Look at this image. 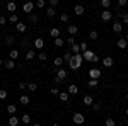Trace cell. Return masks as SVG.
Segmentation results:
<instances>
[{"mask_svg":"<svg viewBox=\"0 0 128 126\" xmlns=\"http://www.w3.org/2000/svg\"><path fill=\"white\" fill-rule=\"evenodd\" d=\"M82 61H84V58H82V53H74L72 60L68 61V67L72 68V70H79V68L82 67Z\"/></svg>","mask_w":128,"mask_h":126,"instance_id":"1","label":"cell"},{"mask_svg":"<svg viewBox=\"0 0 128 126\" xmlns=\"http://www.w3.org/2000/svg\"><path fill=\"white\" fill-rule=\"evenodd\" d=\"M72 121H74L75 125H82V123L86 121V116H84L82 113H74V114H72Z\"/></svg>","mask_w":128,"mask_h":126,"instance_id":"2","label":"cell"},{"mask_svg":"<svg viewBox=\"0 0 128 126\" xmlns=\"http://www.w3.org/2000/svg\"><path fill=\"white\" fill-rule=\"evenodd\" d=\"M111 19H113V14L109 12V9H104L101 12V20H102V22H109Z\"/></svg>","mask_w":128,"mask_h":126,"instance_id":"3","label":"cell"},{"mask_svg":"<svg viewBox=\"0 0 128 126\" xmlns=\"http://www.w3.org/2000/svg\"><path fill=\"white\" fill-rule=\"evenodd\" d=\"M32 9H34V2H31V0H28V2L22 5V12H24V14H31Z\"/></svg>","mask_w":128,"mask_h":126,"instance_id":"4","label":"cell"},{"mask_svg":"<svg viewBox=\"0 0 128 126\" xmlns=\"http://www.w3.org/2000/svg\"><path fill=\"white\" fill-rule=\"evenodd\" d=\"M55 75H56L58 78H62V80H65V78H67V75H68V72H67L65 68L58 67V68H56V72H55Z\"/></svg>","mask_w":128,"mask_h":126,"instance_id":"5","label":"cell"},{"mask_svg":"<svg viewBox=\"0 0 128 126\" xmlns=\"http://www.w3.org/2000/svg\"><path fill=\"white\" fill-rule=\"evenodd\" d=\"M101 63H102L106 68H111V67H113V63H114V60L111 58V56H104V58H101Z\"/></svg>","mask_w":128,"mask_h":126,"instance_id":"6","label":"cell"},{"mask_svg":"<svg viewBox=\"0 0 128 126\" xmlns=\"http://www.w3.org/2000/svg\"><path fill=\"white\" fill-rule=\"evenodd\" d=\"M101 75H102V72H101L99 68H90V70H89V77L90 78H99Z\"/></svg>","mask_w":128,"mask_h":126,"instance_id":"7","label":"cell"},{"mask_svg":"<svg viewBox=\"0 0 128 126\" xmlns=\"http://www.w3.org/2000/svg\"><path fill=\"white\" fill-rule=\"evenodd\" d=\"M116 46H118L120 49H126L128 48V41L125 38H120L118 41H116Z\"/></svg>","mask_w":128,"mask_h":126,"instance_id":"8","label":"cell"},{"mask_svg":"<svg viewBox=\"0 0 128 126\" xmlns=\"http://www.w3.org/2000/svg\"><path fill=\"white\" fill-rule=\"evenodd\" d=\"M92 56H94V51H90V49H86L82 53V58L86 60V61H92Z\"/></svg>","mask_w":128,"mask_h":126,"instance_id":"9","label":"cell"},{"mask_svg":"<svg viewBox=\"0 0 128 126\" xmlns=\"http://www.w3.org/2000/svg\"><path fill=\"white\" fill-rule=\"evenodd\" d=\"M67 32H68V36H75V34L79 32V27H77L75 24H70L68 27H67Z\"/></svg>","mask_w":128,"mask_h":126,"instance_id":"10","label":"cell"},{"mask_svg":"<svg viewBox=\"0 0 128 126\" xmlns=\"http://www.w3.org/2000/svg\"><path fill=\"white\" fill-rule=\"evenodd\" d=\"M4 67L7 68V70H14V68H16V60H5V61H4Z\"/></svg>","mask_w":128,"mask_h":126,"instance_id":"11","label":"cell"},{"mask_svg":"<svg viewBox=\"0 0 128 126\" xmlns=\"http://www.w3.org/2000/svg\"><path fill=\"white\" fill-rule=\"evenodd\" d=\"M113 32H118V34L123 32V24H121L120 20H116V22L113 24Z\"/></svg>","mask_w":128,"mask_h":126,"instance_id":"12","label":"cell"},{"mask_svg":"<svg viewBox=\"0 0 128 126\" xmlns=\"http://www.w3.org/2000/svg\"><path fill=\"white\" fill-rule=\"evenodd\" d=\"M67 92H68L70 96H77V94H79V87H77L75 84H70V85H68V90H67Z\"/></svg>","mask_w":128,"mask_h":126,"instance_id":"13","label":"cell"},{"mask_svg":"<svg viewBox=\"0 0 128 126\" xmlns=\"http://www.w3.org/2000/svg\"><path fill=\"white\" fill-rule=\"evenodd\" d=\"M74 12H75V15H84V12H86V7H84V5H75V7H74Z\"/></svg>","mask_w":128,"mask_h":126,"instance_id":"14","label":"cell"},{"mask_svg":"<svg viewBox=\"0 0 128 126\" xmlns=\"http://www.w3.org/2000/svg\"><path fill=\"white\" fill-rule=\"evenodd\" d=\"M16 31H17V32H26V31H28V26H26V24H24V22H17V24H16Z\"/></svg>","mask_w":128,"mask_h":126,"instance_id":"15","label":"cell"},{"mask_svg":"<svg viewBox=\"0 0 128 126\" xmlns=\"http://www.w3.org/2000/svg\"><path fill=\"white\" fill-rule=\"evenodd\" d=\"M5 9H7L10 14H12V12H16V10H17V3H16V2H7Z\"/></svg>","mask_w":128,"mask_h":126,"instance_id":"16","label":"cell"},{"mask_svg":"<svg viewBox=\"0 0 128 126\" xmlns=\"http://www.w3.org/2000/svg\"><path fill=\"white\" fill-rule=\"evenodd\" d=\"M43 46H44V39L43 38H36L34 39V48L36 49H41Z\"/></svg>","mask_w":128,"mask_h":126,"instance_id":"17","label":"cell"},{"mask_svg":"<svg viewBox=\"0 0 128 126\" xmlns=\"http://www.w3.org/2000/svg\"><path fill=\"white\" fill-rule=\"evenodd\" d=\"M7 20H9L10 24H17V22H19V17H17V14H16V12H12L9 17H7Z\"/></svg>","mask_w":128,"mask_h":126,"instance_id":"18","label":"cell"},{"mask_svg":"<svg viewBox=\"0 0 128 126\" xmlns=\"http://www.w3.org/2000/svg\"><path fill=\"white\" fill-rule=\"evenodd\" d=\"M60 34H62V31H60L58 27H51V29H50V36H51V38H58Z\"/></svg>","mask_w":128,"mask_h":126,"instance_id":"19","label":"cell"},{"mask_svg":"<svg viewBox=\"0 0 128 126\" xmlns=\"http://www.w3.org/2000/svg\"><path fill=\"white\" fill-rule=\"evenodd\" d=\"M53 44H55V46H56V48H62V46H63V44H65V41H63V39L60 38H53Z\"/></svg>","mask_w":128,"mask_h":126,"instance_id":"20","label":"cell"},{"mask_svg":"<svg viewBox=\"0 0 128 126\" xmlns=\"http://www.w3.org/2000/svg\"><path fill=\"white\" fill-rule=\"evenodd\" d=\"M98 80H99V78H90V80L87 82V85H89L90 89H96V87H99V82H98Z\"/></svg>","mask_w":128,"mask_h":126,"instance_id":"21","label":"cell"},{"mask_svg":"<svg viewBox=\"0 0 128 126\" xmlns=\"http://www.w3.org/2000/svg\"><path fill=\"white\" fill-rule=\"evenodd\" d=\"M29 102H31V99L28 96H20V99H19V104H20V106H28Z\"/></svg>","mask_w":128,"mask_h":126,"instance_id":"22","label":"cell"},{"mask_svg":"<svg viewBox=\"0 0 128 126\" xmlns=\"http://www.w3.org/2000/svg\"><path fill=\"white\" fill-rule=\"evenodd\" d=\"M28 15H29L31 24H38V20H40V15H38V14H32V12H31V14H28Z\"/></svg>","mask_w":128,"mask_h":126,"instance_id":"23","label":"cell"},{"mask_svg":"<svg viewBox=\"0 0 128 126\" xmlns=\"http://www.w3.org/2000/svg\"><path fill=\"white\" fill-rule=\"evenodd\" d=\"M9 58H12V60H17V58H19V51L12 48V49L9 51Z\"/></svg>","mask_w":128,"mask_h":126,"instance_id":"24","label":"cell"},{"mask_svg":"<svg viewBox=\"0 0 128 126\" xmlns=\"http://www.w3.org/2000/svg\"><path fill=\"white\" fill-rule=\"evenodd\" d=\"M68 92H60L58 94V97H60V101H62V102H68Z\"/></svg>","mask_w":128,"mask_h":126,"instance_id":"25","label":"cell"},{"mask_svg":"<svg viewBox=\"0 0 128 126\" xmlns=\"http://www.w3.org/2000/svg\"><path fill=\"white\" fill-rule=\"evenodd\" d=\"M82 102H84L86 106H90V104L94 102V99H92L90 96H84V97H82Z\"/></svg>","mask_w":128,"mask_h":126,"instance_id":"26","label":"cell"},{"mask_svg":"<svg viewBox=\"0 0 128 126\" xmlns=\"http://www.w3.org/2000/svg\"><path fill=\"white\" fill-rule=\"evenodd\" d=\"M34 58H36L34 49H28V51H26V60H34Z\"/></svg>","mask_w":128,"mask_h":126,"instance_id":"27","label":"cell"},{"mask_svg":"<svg viewBox=\"0 0 128 126\" xmlns=\"http://www.w3.org/2000/svg\"><path fill=\"white\" fill-rule=\"evenodd\" d=\"M14 43H16V39H14V36H10V34H7V36H5V44H7V46H12Z\"/></svg>","mask_w":128,"mask_h":126,"instance_id":"28","label":"cell"},{"mask_svg":"<svg viewBox=\"0 0 128 126\" xmlns=\"http://www.w3.org/2000/svg\"><path fill=\"white\" fill-rule=\"evenodd\" d=\"M7 113H9V114H16V113H17V106H16V104H9V106H7Z\"/></svg>","mask_w":128,"mask_h":126,"instance_id":"29","label":"cell"},{"mask_svg":"<svg viewBox=\"0 0 128 126\" xmlns=\"http://www.w3.org/2000/svg\"><path fill=\"white\" fill-rule=\"evenodd\" d=\"M70 51H72V53H82V51H80V44L74 43V44L70 46Z\"/></svg>","mask_w":128,"mask_h":126,"instance_id":"30","label":"cell"},{"mask_svg":"<svg viewBox=\"0 0 128 126\" xmlns=\"http://www.w3.org/2000/svg\"><path fill=\"white\" fill-rule=\"evenodd\" d=\"M19 121H20L19 118H16V116H10V119H9V125H10V126H17V125H19Z\"/></svg>","mask_w":128,"mask_h":126,"instance_id":"31","label":"cell"},{"mask_svg":"<svg viewBox=\"0 0 128 126\" xmlns=\"http://www.w3.org/2000/svg\"><path fill=\"white\" fill-rule=\"evenodd\" d=\"M90 107H92L96 113H99V111H101V107H102V104H101V102H92V104H90Z\"/></svg>","mask_w":128,"mask_h":126,"instance_id":"32","label":"cell"},{"mask_svg":"<svg viewBox=\"0 0 128 126\" xmlns=\"http://www.w3.org/2000/svg\"><path fill=\"white\" fill-rule=\"evenodd\" d=\"M118 17L123 20V24H128V14H123V12H118Z\"/></svg>","mask_w":128,"mask_h":126,"instance_id":"33","label":"cell"},{"mask_svg":"<svg viewBox=\"0 0 128 126\" xmlns=\"http://www.w3.org/2000/svg\"><path fill=\"white\" fill-rule=\"evenodd\" d=\"M89 38L92 39V41H96V39L99 38V32H98L96 29H94V31H90V32H89Z\"/></svg>","mask_w":128,"mask_h":126,"instance_id":"34","label":"cell"},{"mask_svg":"<svg viewBox=\"0 0 128 126\" xmlns=\"http://www.w3.org/2000/svg\"><path fill=\"white\" fill-rule=\"evenodd\" d=\"M20 121L26 123V125H29V123H31V116H29V114H22V116H20Z\"/></svg>","mask_w":128,"mask_h":126,"instance_id":"35","label":"cell"},{"mask_svg":"<svg viewBox=\"0 0 128 126\" xmlns=\"http://www.w3.org/2000/svg\"><path fill=\"white\" fill-rule=\"evenodd\" d=\"M46 17H55V7H48L46 9Z\"/></svg>","mask_w":128,"mask_h":126,"instance_id":"36","label":"cell"},{"mask_svg":"<svg viewBox=\"0 0 128 126\" xmlns=\"http://www.w3.org/2000/svg\"><path fill=\"white\" fill-rule=\"evenodd\" d=\"M72 56H74V53H72V51H67V53L63 55V61H67V63H68L70 60H72Z\"/></svg>","mask_w":128,"mask_h":126,"instance_id":"37","label":"cell"},{"mask_svg":"<svg viewBox=\"0 0 128 126\" xmlns=\"http://www.w3.org/2000/svg\"><path fill=\"white\" fill-rule=\"evenodd\" d=\"M46 5V0H36V3H34V7H38V9H43Z\"/></svg>","mask_w":128,"mask_h":126,"instance_id":"38","label":"cell"},{"mask_svg":"<svg viewBox=\"0 0 128 126\" xmlns=\"http://www.w3.org/2000/svg\"><path fill=\"white\" fill-rule=\"evenodd\" d=\"M101 7L102 9H109L111 7V0H101Z\"/></svg>","mask_w":128,"mask_h":126,"instance_id":"39","label":"cell"},{"mask_svg":"<svg viewBox=\"0 0 128 126\" xmlns=\"http://www.w3.org/2000/svg\"><path fill=\"white\" fill-rule=\"evenodd\" d=\"M36 89H38V85H36L34 82H29V84H28V90H31V92H36Z\"/></svg>","mask_w":128,"mask_h":126,"instance_id":"40","label":"cell"},{"mask_svg":"<svg viewBox=\"0 0 128 126\" xmlns=\"http://www.w3.org/2000/svg\"><path fill=\"white\" fill-rule=\"evenodd\" d=\"M7 96H9V92H7L5 89H0V101H4V99H7Z\"/></svg>","mask_w":128,"mask_h":126,"instance_id":"41","label":"cell"},{"mask_svg":"<svg viewBox=\"0 0 128 126\" xmlns=\"http://www.w3.org/2000/svg\"><path fill=\"white\" fill-rule=\"evenodd\" d=\"M62 65H63V56H62V58L56 56V58H55V67L58 68V67H62Z\"/></svg>","mask_w":128,"mask_h":126,"instance_id":"42","label":"cell"},{"mask_svg":"<svg viewBox=\"0 0 128 126\" xmlns=\"http://www.w3.org/2000/svg\"><path fill=\"white\" fill-rule=\"evenodd\" d=\"M60 22H65V24H67V22H68V14H60Z\"/></svg>","mask_w":128,"mask_h":126,"instance_id":"43","label":"cell"},{"mask_svg":"<svg viewBox=\"0 0 128 126\" xmlns=\"http://www.w3.org/2000/svg\"><path fill=\"white\" fill-rule=\"evenodd\" d=\"M38 60H41V61H46V60H48V55H46L44 51H41L40 55H38Z\"/></svg>","mask_w":128,"mask_h":126,"instance_id":"44","label":"cell"},{"mask_svg":"<svg viewBox=\"0 0 128 126\" xmlns=\"http://www.w3.org/2000/svg\"><path fill=\"white\" fill-rule=\"evenodd\" d=\"M104 125H106V126H116V121H114V119H111V118H108V119L104 121Z\"/></svg>","mask_w":128,"mask_h":126,"instance_id":"45","label":"cell"},{"mask_svg":"<svg viewBox=\"0 0 128 126\" xmlns=\"http://www.w3.org/2000/svg\"><path fill=\"white\" fill-rule=\"evenodd\" d=\"M50 92H51L53 96H58V94H60V89L58 87H51V89H50Z\"/></svg>","mask_w":128,"mask_h":126,"instance_id":"46","label":"cell"},{"mask_svg":"<svg viewBox=\"0 0 128 126\" xmlns=\"http://www.w3.org/2000/svg\"><path fill=\"white\" fill-rule=\"evenodd\" d=\"M86 49H89V44H87V43H84V41H82V43H80V51L84 53Z\"/></svg>","mask_w":128,"mask_h":126,"instance_id":"47","label":"cell"},{"mask_svg":"<svg viewBox=\"0 0 128 126\" xmlns=\"http://www.w3.org/2000/svg\"><path fill=\"white\" fill-rule=\"evenodd\" d=\"M65 43H67V44H68V46H72V44H74V43H75V39H74V36H68V38H67V41H65Z\"/></svg>","mask_w":128,"mask_h":126,"instance_id":"48","label":"cell"},{"mask_svg":"<svg viewBox=\"0 0 128 126\" xmlns=\"http://www.w3.org/2000/svg\"><path fill=\"white\" fill-rule=\"evenodd\" d=\"M99 61H101L99 55H98V53H94V56H92V63H99Z\"/></svg>","mask_w":128,"mask_h":126,"instance_id":"49","label":"cell"},{"mask_svg":"<svg viewBox=\"0 0 128 126\" xmlns=\"http://www.w3.org/2000/svg\"><path fill=\"white\" fill-rule=\"evenodd\" d=\"M9 20H7V17L5 15H0V26H4V24H7Z\"/></svg>","mask_w":128,"mask_h":126,"instance_id":"50","label":"cell"},{"mask_svg":"<svg viewBox=\"0 0 128 126\" xmlns=\"http://www.w3.org/2000/svg\"><path fill=\"white\" fill-rule=\"evenodd\" d=\"M58 2H60V0H48V3L51 5V7H56V5H58Z\"/></svg>","mask_w":128,"mask_h":126,"instance_id":"51","label":"cell"},{"mask_svg":"<svg viewBox=\"0 0 128 126\" xmlns=\"http://www.w3.org/2000/svg\"><path fill=\"white\" fill-rule=\"evenodd\" d=\"M126 3H128V0H118V5H120V7H126Z\"/></svg>","mask_w":128,"mask_h":126,"instance_id":"52","label":"cell"},{"mask_svg":"<svg viewBox=\"0 0 128 126\" xmlns=\"http://www.w3.org/2000/svg\"><path fill=\"white\" fill-rule=\"evenodd\" d=\"M19 89H20V90H26V89H28V84H26V82H20V84H19Z\"/></svg>","mask_w":128,"mask_h":126,"instance_id":"53","label":"cell"},{"mask_svg":"<svg viewBox=\"0 0 128 126\" xmlns=\"http://www.w3.org/2000/svg\"><path fill=\"white\" fill-rule=\"evenodd\" d=\"M53 82H55V84L58 85V84H62V82H63V80H62V78H58L56 75H55V78H53Z\"/></svg>","mask_w":128,"mask_h":126,"instance_id":"54","label":"cell"},{"mask_svg":"<svg viewBox=\"0 0 128 126\" xmlns=\"http://www.w3.org/2000/svg\"><path fill=\"white\" fill-rule=\"evenodd\" d=\"M125 114H126V118H128V107H126V109H125Z\"/></svg>","mask_w":128,"mask_h":126,"instance_id":"55","label":"cell"},{"mask_svg":"<svg viewBox=\"0 0 128 126\" xmlns=\"http://www.w3.org/2000/svg\"><path fill=\"white\" fill-rule=\"evenodd\" d=\"M2 65H4V60H2V58H0V67H2Z\"/></svg>","mask_w":128,"mask_h":126,"instance_id":"56","label":"cell"},{"mask_svg":"<svg viewBox=\"0 0 128 126\" xmlns=\"http://www.w3.org/2000/svg\"><path fill=\"white\" fill-rule=\"evenodd\" d=\"M125 99H126V101H128V92H126V94H125Z\"/></svg>","mask_w":128,"mask_h":126,"instance_id":"57","label":"cell"},{"mask_svg":"<svg viewBox=\"0 0 128 126\" xmlns=\"http://www.w3.org/2000/svg\"><path fill=\"white\" fill-rule=\"evenodd\" d=\"M125 39H126V41H128V32H126V36H125Z\"/></svg>","mask_w":128,"mask_h":126,"instance_id":"58","label":"cell"},{"mask_svg":"<svg viewBox=\"0 0 128 126\" xmlns=\"http://www.w3.org/2000/svg\"><path fill=\"white\" fill-rule=\"evenodd\" d=\"M126 7H128V3H126Z\"/></svg>","mask_w":128,"mask_h":126,"instance_id":"59","label":"cell"}]
</instances>
